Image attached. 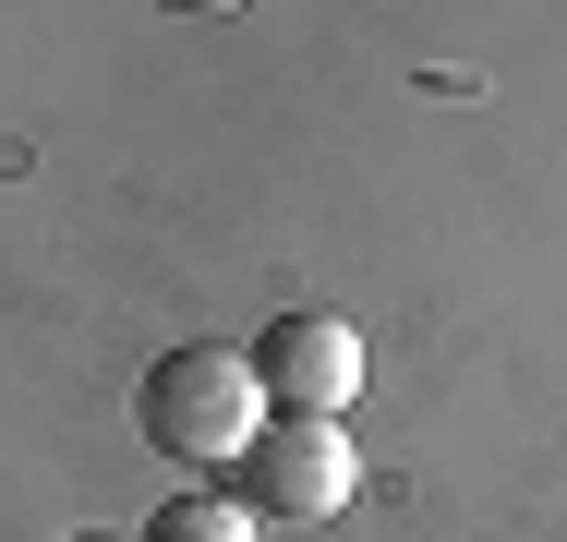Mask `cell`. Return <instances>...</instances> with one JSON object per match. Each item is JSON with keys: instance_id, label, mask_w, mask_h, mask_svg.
Returning <instances> with one entry per match:
<instances>
[{"instance_id": "obj_1", "label": "cell", "mask_w": 567, "mask_h": 542, "mask_svg": "<svg viewBox=\"0 0 567 542\" xmlns=\"http://www.w3.org/2000/svg\"><path fill=\"white\" fill-rule=\"evenodd\" d=\"M133 423L157 458H241L254 434H266V374H254V350H169L145 386H133Z\"/></svg>"}, {"instance_id": "obj_2", "label": "cell", "mask_w": 567, "mask_h": 542, "mask_svg": "<svg viewBox=\"0 0 567 542\" xmlns=\"http://www.w3.org/2000/svg\"><path fill=\"white\" fill-rule=\"evenodd\" d=\"M229 470H241V507L254 519H339L350 494H362V446L327 410H278Z\"/></svg>"}, {"instance_id": "obj_3", "label": "cell", "mask_w": 567, "mask_h": 542, "mask_svg": "<svg viewBox=\"0 0 567 542\" xmlns=\"http://www.w3.org/2000/svg\"><path fill=\"white\" fill-rule=\"evenodd\" d=\"M254 374H266V410H327L339 423L362 398V337L339 314H278L254 337Z\"/></svg>"}, {"instance_id": "obj_4", "label": "cell", "mask_w": 567, "mask_h": 542, "mask_svg": "<svg viewBox=\"0 0 567 542\" xmlns=\"http://www.w3.org/2000/svg\"><path fill=\"white\" fill-rule=\"evenodd\" d=\"M266 519L241 507V494H169L157 519H145V542H254Z\"/></svg>"}, {"instance_id": "obj_5", "label": "cell", "mask_w": 567, "mask_h": 542, "mask_svg": "<svg viewBox=\"0 0 567 542\" xmlns=\"http://www.w3.org/2000/svg\"><path fill=\"white\" fill-rule=\"evenodd\" d=\"M169 12H241V0H169Z\"/></svg>"}]
</instances>
